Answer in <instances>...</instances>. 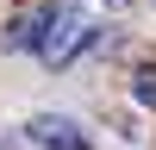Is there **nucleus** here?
I'll return each instance as SVG.
<instances>
[{
  "label": "nucleus",
  "mask_w": 156,
  "mask_h": 150,
  "mask_svg": "<svg viewBox=\"0 0 156 150\" xmlns=\"http://www.w3.org/2000/svg\"><path fill=\"white\" fill-rule=\"evenodd\" d=\"M137 106H156V69H137Z\"/></svg>",
  "instance_id": "3"
},
{
  "label": "nucleus",
  "mask_w": 156,
  "mask_h": 150,
  "mask_svg": "<svg viewBox=\"0 0 156 150\" xmlns=\"http://www.w3.org/2000/svg\"><path fill=\"white\" fill-rule=\"evenodd\" d=\"M12 50H37L44 62H69L75 50L94 44V25H87V12L75 6V0H50V6H37L31 19H19L6 31Z\"/></svg>",
  "instance_id": "1"
},
{
  "label": "nucleus",
  "mask_w": 156,
  "mask_h": 150,
  "mask_svg": "<svg viewBox=\"0 0 156 150\" xmlns=\"http://www.w3.org/2000/svg\"><path fill=\"white\" fill-rule=\"evenodd\" d=\"M31 144H37V150H94V144L81 138V125L62 119V112H37V119H31Z\"/></svg>",
  "instance_id": "2"
},
{
  "label": "nucleus",
  "mask_w": 156,
  "mask_h": 150,
  "mask_svg": "<svg viewBox=\"0 0 156 150\" xmlns=\"http://www.w3.org/2000/svg\"><path fill=\"white\" fill-rule=\"evenodd\" d=\"M106 6H119V0H106Z\"/></svg>",
  "instance_id": "4"
}]
</instances>
